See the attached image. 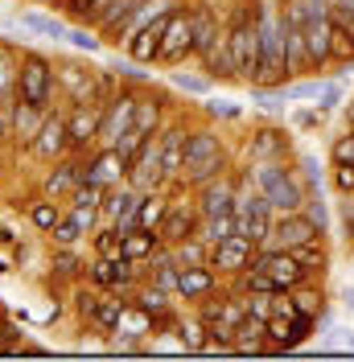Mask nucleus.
<instances>
[{
  "mask_svg": "<svg viewBox=\"0 0 354 362\" xmlns=\"http://www.w3.org/2000/svg\"><path fill=\"white\" fill-rule=\"evenodd\" d=\"M321 107H313V112H297V124H301V128H317V124H321Z\"/></svg>",
  "mask_w": 354,
  "mask_h": 362,
  "instance_id": "nucleus-51",
  "label": "nucleus"
},
{
  "mask_svg": "<svg viewBox=\"0 0 354 362\" xmlns=\"http://www.w3.org/2000/svg\"><path fill=\"white\" fill-rule=\"evenodd\" d=\"M288 157V132L280 128H256L247 140V165L251 160H285Z\"/></svg>",
  "mask_w": 354,
  "mask_h": 362,
  "instance_id": "nucleus-24",
  "label": "nucleus"
},
{
  "mask_svg": "<svg viewBox=\"0 0 354 362\" xmlns=\"http://www.w3.org/2000/svg\"><path fill=\"white\" fill-rule=\"evenodd\" d=\"M235 218H239V235H247L251 243L264 247L268 235H272V223H276V210L268 202L264 194L256 189L251 173H239V189H235Z\"/></svg>",
  "mask_w": 354,
  "mask_h": 362,
  "instance_id": "nucleus-5",
  "label": "nucleus"
},
{
  "mask_svg": "<svg viewBox=\"0 0 354 362\" xmlns=\"http://www.w3.org/2000/svg\"><path fill=\"white\" fill-rule=\"evenodd\" d=\"M309 272L305 264L292 255V251H272V247H260L256 264L239 276V288L244 293H292L297 284H305Z\"/></svg>",
  "mask_w": 354,
  "mask_h": 362,
  "instance_id": "nucleus-1",
  "label": "nucleus"
},
{
  "mask_svg": "<svg viewBox=\"0 0 354 362\" xmlns=\"http://www.w3.org/2000/svg\"><path fill=\"white\" fill-rule=\"evenodd\" d=\"M29 153L42 160V165H54V160H62L67 153H74V148H70L67 115H62V112H50V115H45L42 132H38V140H33V148H29Z\"/></svg>",
  "mask_w": 354,
  "mask_h": 362,
  "instance_id": "nucleus-17",
  "label": "nucleus"
},
{
  "mask_svg": "<svg viewBox=\"0 0 354 362\" xmlns=\"http://www.w3.org/2000/svg\"><path fill=\"white\" fill-rule=\"evenodd\" d=\"M285 49H288V70L301 74L309 70V45H305V4L285 0Z\"/></svg>",
  "mask_w": 354,
  "mask_h": 362,
  "instance_id": "nucleus-18",
  "label": "nucleus"
},
{
  "mask_svg": "<svg viewBox=\"0 0 354 362\" xmlns=\"http://www.w3.org/2000/svg\"><path fill=\"white\" fill-rule=\"evenodd\" d=\"M124 309H128V300H99V309H95V325H99L103 334H115V325H120Z\"/></svg>",
  "mask_w": 354,
  "mask_h": 362,
  "instance_id": "nucleus-42",
  "label": "nucleus"
},
{
  "mask_svg": "<svg viewBox=\"0 0 354 362\" xmlns=\"http://www.w3.org/2000/svg\"><path fill=\"white\" fill-rule=\"evenodd\" d=\"M136 13H144V0H111L108 13H103V21H99V33H103V37L124 33V29L132 25Z\"/></svg>",
  "mask_w": 354,
  "mask_h": 362,
  "instance_id": "nucleus-30",
  "label": "nucleus"
},
{
  "mask_svg": "<svg viewBox=\"0 0 354 362\" xmlns=\"http://www.w3.org/2000/svg\"><path fill=\"white\" fill-rule=\"evenodd\" d=\"M132 112H136V95L132 90H115L108 103H103V128H99V144L95 148L120 144L128 136V128H132Z\"/></svg>",
  "mask_w": 354,
  "mask_h": 362,
  "instance_id": "nucleus-14",
  "label": "nucleus"
},
{
  "mask_svg": "<svg viewBox=\"0 0 354 362\" xmlns=\"http://www.w3.org/2000/svg\"><path fill=\"white\" fill-rule=\"evenodd\" d=\"M156 247H165L156 230L132 226V230H124V243H120V259H132V264H149V259L156 255Z\"/></svg>",
  "mask_w": 354,
  "mask_h": 362,
  "instance_id": "nucleus-27",
  "label": "nucleus"
},
{
  "mask_svg": "<svg viewBox=\"0 0 354 362\" xmlns=\"http://www.w3.org/2000/svg\"><path fill=\"white\" fill-rule=\"evenodd\" d=\"M235 230H239V218H235V214H219V218H202L198 223V239L206 247H215L222 239H231Z\"/></svg>",
  "mask_w": 354,
  "mask_h": 362,
  "instance_id": "nucleus-34",
  "label": "nucleus"
},
{
  "mask_svg": "<svg viewBox=\"0 0 354 362\" xmlns=\"http://www.w3.org/2000/svg\"><path fill=\"white\" fill-rule=\"evenodd\" d=\"M285 99L288 103H305L309 99L313 107H321V112H333L338 103H346V87L338 83V78H313V83H285Z\"/></svg>",
  "mask_w": 354,
  "mask_h": 362,
  "instance_id": "nucleus-16",
  "label": "nucleus"
},
{
  "mask_svg": "<svg viewBox=\"0 0 354 362\" xmlns=\"http://www.w3.org/2000/svg\"><path fill=\"white\" fill-rule=\"evenodd\" d=\"M198 223H202V210H198V198H190L185 189L169 198L165 206V218L156 226V235H161V243L165 247H173L181 239H190V235H198Z\"/></svg>",
  "mask_w": 354,
  "mask_h": 362,
  "instance_id": "nucleus-8",
  "label": "nucleus"
},
{
  "mask_svg": "<svg viewBox=\"0 0 354 362\" xmlns=\"http://www.w3.org/2000/svg\"><path fill=\"white\" fill-rule=\"evenodd\" d=\"M140 268H144V264H132V259H99V255H95L91 280L103 284V288H132V280H136Z\"/></svg>",
  "mask_w": 354,
  "mask_h": 362,
  "instance_id": "nucleus-23",
  "label": "nucleus"
},
{
  "mask_svg": "<svg viewBox=\"0 0 354 362\" xmlns=\"http://www.w3.org/2000/svg\"><path fill=\"white\" fill-rule=\"evenodd\" d=\"M342 226H346V235L354 239V206H350V202L342 206Z\"/></svg>",
  "mask_w": 354,
  "mask_h": 362,
  "instance_id": "nucleus-53",
  "label": "nucleus"
},
{
  "mask_svg": "<svg viewBox=\"0 0 354 362\" xmlns=\"http://www.w3.org/2000/svg\"><path fill=\"white\" fill-rule=\"evenodd\" d=\"M21 29H33L42 37H67L70 29L58 17H45V13H21Z\"/></svg>",
  "mask_w": 354,
  "mask_h": 362,
  "instance_id": "nucleus-40",
  "label": "nucleus"
},
{
  "mask_svg": "<svg viewBox=\"0 0 354 362\" xmlns=\"http://www.w3.org/2000/svg\"><path fill=\"white\" fill-rule=\"evenodd\" d=\"M247 296V313L260 317V321H272L276 317V293H244Z\"/></svg>",
  "mask_w": 354,
  "mask_h": 362,
  "instance_id": "nucleus-43",
  "label": "nucleus"
},
{
  "mask_svg": "<svg viewBox=\"0 0 354 362\" xmlns=\"http://www.w3.org/2000/svg\"><path fill=\"white\" fill-rule=\"evenodd\" d=\"M342 305L354 313V284H346V288H342Z\"/></svg>",
  "mask_w": 354,
  "mask_h": 362,
  "instance_id": "nucleus-54",
  "label": "nucleus"
},
{
  "mask_svg": "<svg viewBox=\"0 0 354 362\" xmlns=\"http://www.w3.org/2000/svg\"><path fill=\"white\" fill-rule=\"evenodd\" d=\"M120 243H124V235L115 226L103 223V230H95V255L99 259H120Z\"/></svg>",
  "mask_w": 354,
  "mask_h": 362,
  "instance_id": "nucleus-41",
  "label": "nucleus"
},
{
  "mask_svg": "<svg viewBox=\"0 0 354 362\" xmlns=\"http://www.w3.org/2000/svg\"><path fill=\"white\" fill-rule=\"evenodd\" d=\"M169 255H173L177 268H198V264H206V259H210V247L202 243L198 235H190V239L173 243V247H169Z\"/></svg>",
  "mask_w": 354,
  "mask_h": 362,
  "instance_id": "nucleus-35",
  "label": "nucleus"
},
{
  "mask_svg": "<svg viewBox=\"0 0 354 362\" xmlns=\"http://www.w3.org/2000/svg\"><path fill=\"white\" fill-rule=\"evenodd\" d=\"M333 189L342 194V198H350L354 194V165H333Z\"/></svg>",
  "mask_w": 354,
  "mask_h": 362,
  "instance_id": "nucleus-46",
  "label": "nucleus"
},
{
  "mask_svg": "<svg viewBox=\"0 0 354 362\" xmlns=\"http://www.w3.org/2000/svg\"><path fill=\"white\" fill-rule=\"evenodd\" d=\"M219 288V276L210 264H198V268H181L177 272V296L181 300H202Z\"/></svg>",
  "mask_w": 354,
  "mask_h": 362,
  "instance_id": "nucleus-25",
  "label": "nucleus"
},
{
  "mask_svg": "<svg viewBox=\"0 0 354 362\" xmlns=\"http://www.w3.org/2000/svg\"><path fill=\"white\" fill-rule=\"evenodd\" d=\"M288 296H292L297 313H309V317H317L321 309H326V293H321V284H309V280H305V284H297V288H292Z\"/></svg>",
  "mask_w": 354,
  "mask_h": 362,
  "instance_id": "nucleus-39",
  "label": "nucleus"
},
{
  "mask_svg": "<svg viewBox=\"0 0 354 362\" xmlns=\"http://www.w3.org/2000/svg\"><path fill=\"white\" fill-rule=\"evenodd\" d=\"M330 160H333V165H354V128H346L342 136H333Z\"/></svg>",
  "mask_w": 354,
  "mask_h": 362,
  "instance_id": "nucleus-45",
  "label": "nucleus"
},
{
  "mask_svg": "<svg viewBox=\"0 0 354 362\" xmlns=\"http://www.w3.org/2000/svg\"><path fill=\"white\" fill-rule=\"evenodd\" d=\"M45 115H50V107L25 103V99L13 103V140H17L21 148H33V140H38V132H42Z\"/></svg>",
  "mask_w": 354,
  "mask_h": 362,
  "instance_id": "nucleus-22",
  "label": "nucleus"
},
{
  "mask_svg": "<svg viewBox=\"0 0 354 362\" xmlns=\"http://www.w3.org/2000/svg\"><path fill=\"white\" fill-rule=\"evenodd\" d=\"M74 309H79V317H87V321H95V309H99V296L87 293V288H79L74 293Z\"/></svg>",
  "mask_w": 354,
  "mask_h": 362,
  "instance_id": "nucleus-48",
  "label": "nucleus"
},
{
  "mask_svg": "<svg viewBox=\"0 0 354 362\" xmlns=\"http://www.w3.org/2000/svg\"><path fill=\"white\" fill-rule=\"evenodd\" d=\"M227 42H231V58H235V78L256 87L260 83V66H264V45H260V25H256V4L247 8L239 4L235 21L227 29Z\"/></svg>",
  "mask_w": 354,
  "mask_h": 362,
  "instance_id": "nucleus-3",
  "label": "nucleus"
},
{
  "mask_svg": "<svg viewBox=\"0 0 354 362\" xmlns=\"http://www.w3.org/2000/svg\"><path fill=\"white\" fill-rule=\"evenodd\" d=\"M67 42H70V45H79V49H87V54H95V49L103 45L99 37H91L87 29H70V33H67Z\"/></svg>",
  "mask_w": 354,
  "mask_h": 362,
  "instance_id": "nucleus-50",
  "label": "nucleus"
},
{
  "mask_svg": "<svg viewBox=\"0 0 354 362\" xmlns=\"http://www.w3.org/2000/svg\"><path fill=\"white\" fill-rule=\"evenodd\" d=\"M231 169V160H227V148H222V140L210 128H198V132H190L185 140V165H181V181L177 185H185V189H198L206 185L210 177H219Z\"/></svg>",
  "mask_w": 354,
  "mask_h": 362,
  "instance_id": "nucleus-4",
  "label": "nucleus"
},
{
  "mask_svg": "<svg viewBox=\"0 0 354 362\" xmlns=\"http://www.w3.org/2000/svg\"><path fill=\"white\" fill-rule=\"evenodd\" d=\"M165 181H169V173H165V160H161V144H156V136H149V140H144V148L132 157L128 185L140 189V194H153V189H161Z\"/></svg>",
  "mask_w": 354,
  "mask_h": 362,
  "instance_id": "nucleus-13",
  "label": "nucleus"
},
{
  "mask_svg": "<svg viewBox=\"0 0 354 362\" xmlns=\"http://www.w3.org/2000/svg\"><path fill=\"white\" fill-rule=\"evenodd\" d=\"M111 0H62V8H67V17L74 25H99L103 21V13H108Z\"/></svg>",
  "mask_w": 354,
  "mask_h": 362,
  "instance_id": "nucleus-36",
  "label": "nucleus"
},
{
  "mask_svg": "<svg viewBox=\"0 0 354 362\" xmlns=\"http://www.w3.org/2000/svg\"><path fill=\"white\" fill-rule=\"evenodd\" d=\"M194 54V21H190V8H177L169 29H165V42L156 49V62H169L177 66L181 58H190Z\"/></svg>",
  "mask_w": 354,
  "mask_h": 362,
  "instance_id": "nucleus-19",
  "label": "nucleus"
},
{
  "mask_svg": "<svg viewBox=\"0 0 354 362\" xmlns=\"http://www.w3.org/2000/svg\"><path fill=\"white\" fill-rule=\"evenodd\" d=\"M58 95V83H54V62L38 54V49H29L21 54V62H17V99L25 103H38V107H50V99Z\"/></svg>",
  "mask_w": 354,
  "mask_h": 362,
  "instance_id": "nucleus-6",
  "label": "nucleus"
},
{
  "mask_svg": "<svg viewBox=\"0 0 354 362\" xmlns=\"http://www.w3.org/2000/svg\"><path fill=\"white\" fill-rule=\"evenodd\" d=\"M190 21H194V54H206L210 45L222 37V29H219V17H215V8L210 4H194L190 8Z\"/></svg>",
  "mask_w": 354,
  "mask_h": 362,
  "instance_id": "nucleus-29",
  "label": "nucleus"
},
{
  "mask_svg": "<svg viewBox=\"0 0 354 362\" xmlns=\"http://www.w3.org/2000/svg\"><path fill=\"white\" fill-rule=\"evenodd\" d=\"M169 83H173V87H181V90H194V95H198V90H206V78H198V74H181V70H173V74H169Z\"/></svg>",
  "mask_w": 354,
  "mask_h": 362,
  "instance_id": "nucleus-49",
  "label": "nucleus"
},
{
  "mask_svg": "<svg viewBox=\"0 0 354 362\" xmlns=\"http://www.w3.org/2000/svg\"><path fill=\"white\" fill-rule=\"evenodd\" d=\"M25 214H29V223L38 226V230H45V235L62 223V206H58V198H50V194H38L33 202L25 206Z\"/></svg>",
  "mask_w": 354,
  "mask_h": 362,
  "instance_id": "nucleus-33",
  "label": "nucleus"
},
{
  "mask_svg": "<svg viewBox=\"0 0 354 362\" xmlns=\"http://www.w3.org/2000/svg\"><path fill=\"white\" fill-rule=\"evenodd\" d=\"M165 206H169V198H161V189L144 194V198H140V206H136V226L156 230V226H161V218H165Z\"/></svg>",
  "mask_w": 354,
  "mask_h": 362,
  "instance_id": "nucleus-38",
  "label": "nucleus"
},
{
  "mask_svg": "<svg viewBox=\"0 0 354 362\" xmlns=\"http://www.w3.org/2000/svg\"><path fill=\"white\" fill-rule=\"evenodd\" d=\"M79 268H83V259H79V255H74V251H58V255H54V272H58V276H79Z\"/></svg>",
  "mask_w": 354,
  "mask_h": 362,
  "instance_id": "nucleus-47",
  "label": "nucleus"
},
{
  "mask_svg": "<svg viewBox=\"0 0 354 362\" xmlns=\"http://www.w3.org/2000/svg\"><path fill=\"white\" fill-rule=\"evenodd\" d=\"M67 128H70V148L74 153L95 148L99 144V128H103V103H70Z\"/></svg>",
  "mask_w": 354,
  "mask_h": 362,
  "instance_id": "nucleus-15",
  "label": "nucleus"
},
{
  "mask_svg": "<svg viewBox=\"0 0 354 362\" xmlns=\"http://www.w3.org/2000/svg\"><path fill=\"white\" fill-rule=\"evenodd\" d=\"M247 173L256 181V189L272 202L276 214H297V210H305L309 185L301 181V173H292L285 160H251Z\"/></svg>",
  "mask_w": 354,
  "mask_h": 362,
  "instance_id": "nucleus-2",
  "label": "nucleus"
},
{
  "mask_svg": "<svg viewBox=\"0 0 354 362\" xmlns=\"http://www.w3.org/2000/svg\"><path fill=\"white\" fill-rule=\"evenodd\" d=\"M140 198H144V194H140V189H132L128 181H124V185H115V189H108V198H103V223L115 226L120 235H124V230H132Z\"/></svg>",
  "mask_w": 354,
  "mask_h": 362,
  "instance_id": "nucleus-21",
  "label": "nucleus"
},
{
  "mask_svg": "<svg viewBox=\"0 0 354 362\" xmlns=\"http://www.w3.org/2000/svg\"><path fill=\"white\" fill-rule=\"evenodd\" d=\"M210 112L227 115V119H239V107H231V103H210Z\"/></svg>",
  "mask_w": 354,
  "mask_h": 362,
  "instance_id": "nucleus-52",
  "label": "nucleus"
},
{
  "mask_svg": "<svg viewBox=\"0 0 354 362\" xmlns=\"http://www.w3.org/2000/svg\"><path fill=\"white\" fill-rule=\"evenodd\" d=\"M256 255H260V243H251L247 235H231V239H222V243H215L210 247V268H215V276H244L251 264H256Z\"/></svg>",
  "mask_w": 354,
  "mask_h": 362,
  "instance_id": "nucleus-9",
  "label": "nucleus"
},
{
  "mask_svg": "<svg viewBox=\"0 0 354 362\" xmlns=\"http://www.w3.org/2000/svg\"><path fill=\"white\" fill-rule=\"evenodd\" d=\"M231 354H268V321L247 313L244 325L231 338Z\"/></svg>",
  "mask_w": 354,
  "mask_h": 362,
  "instance_id": "nucleus-28",
  "label": "nucleus"
},
{
  "mask_svg": "<svg viewBox=\"0 0 354 362\" xmlns=\"http://www.w3.org/2000/svg\"><path fill=\"white\" fill-rule=\"evenodd\" d=\"M54 83L67 95L70 103H108V74H95L91 66H79V62H58L54 66Z\"/></svg>",
  "mask_w": 354,
  "mask_h": 362,
  "instance_id": "nucleus-7",
  "label": "nucleus"
},
{
  "mask_svg": "<svg viewBox=\"0 0 354 362\" xmlns=\"http://www.w3.org/2000/svg\"><path fill=\"white\" fill-rule=\"evenodd\" d=\"M350 251H354V239H350Z\"/></svg>",
  "mask_w": 354,
  "mask_h": 362,
  "instance_id": "nucleus-56",
  "label": "nucleus"
},
{
  "mask_svg": "<svg viewBox=\"0 0 354 362\" xmlns=\"http://www.w3.org/2000/svg\"><path fill=\"white\" fill-rule=\"evenodd\" d=\"M185 140H190V132H185L181 124H173V128H165V132L156 136V144H161V160H165V173H169V181H181Z\"/></svg>",
  "mask_w": 354,
  "mask_h": 362,
  "instance_id": "nucleus-26",
  "label": "nucleus"
},
{
  "mask_svg": "<svg viewBox=\"0 0 354 362\" xmlns=\"http://www.w3.org/2000/svg\"><path fill=\"white\" fill-rule=\"evenodd\" d=\"M87 181V160L83 157H62L50 165V173L42 181V194L50 198H74V189Z\"/></svg>",
  "mask_w": 354,
  "mask_h": 362,
  "instance_id": "nucleus-20",
  "label": "nucleus"
},
{
  "mask_svg": "<svg viewBox=\"0 0 354 362\" xmlns=\"http://www.w3.org/2000/svg\"><path fill=\"white\" fill-rule=\"evenodd\" d=\"M342 115H346V128H354V99H346V107H342Z\"/></svg>",
  "mask_w": 354,
  "mask_h": 362,
  "instance_id": "nucleus-55",
  "label": "nucleus"
},
{
  "mask_svg": "<svg viewBox=\"0 0 354 362\" xmlns=\"http://www.w3.org/2000/svg\"><path fill=\"white\" fill-rule=\"evenodd\" d=\"M173 13H177V4H165V8H156V17L136 25V33L128 37V58L132 62H156V49L165 42V29L173 21Z\"/></svg>",
  "mask_w": 354,
  "mask_h": 362,
  "instance_id": "nucleus-11",
  "label": "nucleus"
},
{
  "mask_svg": "<svg viewBox=\"0 0 354 362\" xmlns=\"http://www.w3.org/2000/svg\"><path fill=\"white\" fill-rule=\"evenodd\" d=\"M202 66H206V74H210V78L239 83V78H235V58H231V42H227V33H222V37L210 45L206 54H202Z\"/></svg>",
  "mask_w": 354,
  "mask_h": 362,
  "instance_id": "nucleus-31",
  "label": "nucleus"
},
{
  "mask_svg": "<svg viewBox=\"0 0 354 362\" xmlns=\"http://www.w3.org/2000/svg\"><path fill=\"white\" fill-rule=\"evenodd\" d=\"M309 239H326V235H321V226L313 223L305 210H297V214H276L272 235H268L264 247H272V251H292V247H301V243H309Z\"/></svg>",
  "mask_w": 354,
  "mask_h": 362,
  "instance_id": "nucleus-10",
  "label": "nucleus"
},
{
  "mask_svg": "<svg viewBox=\"0 0 354 362\" xmlns=\"http://www.w3.org/2000/svg\"><path fill=\"white\" fill-rule=\"evenodd\" d=\"M128 300L140 305L144 313H153L156 321H169V288H161V284H140V288H132Z\"/></svg>",
  "mask_w": 354,
  "mask_h": 362,
  "instance_id": "nucleus-32",
  "label": "nucleus"
},
{
  "mask_svg": "<svg viewBox=\"0 0 354 362\" xmlns=\"http://www.w3.org/2000/svg\"><path fill=\"white\" fill-rule=\"evenodd\" d=\"M128 169H132V157L120 153L115 144H108V148H91V157H87V181L103 185V189L124 185V181H128Z\"/></svg>",
  "mask_w": 354,
  "mask_h": 362,
  "instance_id": "nucleus-12",
  "label": "nucleus"
},
{
  "mask_svg": "<svg viewBox=\"0 0 354 362\" xmlns=\"http://www.w3.org/2000/svg\"><path fill=\"white\" fill-rule=\"evenodd\" d=\"M292 255L305 264V272H309V276H326V268H330V251H326V243H321V239H309V243L292 247Z\"/></svg>",
  "mask_w": 354,
  "mask_h": 362,
  "instance_id": "nucleus-37",
  "label": "nucleus"
},
{
  "mask_svg": "<svg viewBox=\"0 0 354 362\" xmlns=\"http://www.w3.org/2000/svg\"><path fill=\"white\" fill-rule=\"evenodd\" d=\"M305 214H309L313 223L321 226V235H330V210H326L321 189H309V198H305Z\"/></svg>",
  "mask_w": 354,
  "mask_h": 362,
  "instance_id": "nucleus-44",
  "label": "nucleus"
}]
</instances>
